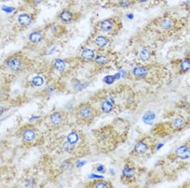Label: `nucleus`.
Wrapping results in <instances>:
<instances>
[{"mask_svg":"<svg viewBox=\"0 0 190 188\" xmlns=\"http://www.w3.org/2000/svg\"><path fill=\"white\" fill-rule=\"evenodd\" d=\"M96 61L98 64L102 65V64H106V63L107 62V57L104 55H100L97 57Z\"/></svg>","mask_w":190,"mask_h":188,"instance_id":"b1692460","label":"nucleus"},{"mask_svg":"<svg viewBox=\"0 0 190 188\" xmlns=\"http://www.w3.org/2000/svg\"><path fill=\"white\" fill-rule=\"evenodd\" d=\"M36 134L35 131L32 128H27L22 132V138L27 142H31L35 139Z\"/></svg>","mask_w":190,"mask_h":188,"instance_id":"6e6552de","label":"nucleus"},{"mask_svg":"<svg viewBox=\"0 0 190 188\" xmlns=\"http://www.w3.org/2000/svg\"><path fill=\"white\" fill-rule=\"evenodd\" d=\"M104 170H105V169H104V167H103V166L100 165V166H99L98 167H97V171H98V172L103 173V172H104Z\"/></svg>","mask_w":190,"mask_h":188,"instance_id":"cd10ccee","label":"nucleus"},{"mask_svg":"<svg viewBox=\"0 0 190 188\" xmlns=\"http://www.w3.org/2000/svg\"><path fill=\"white\" fill-rule=\"evenodd\" d=\"M132 72L136 78L138 79H146L148 73V69L144 66H138L133 69Z\"/></svg>","mask_w":190,"mask_h":188,"instance_id":"39448f33","label":"nucleus"},{"mask_svg":"<svg viewBox=\"0 0 190 188\" xmlns=\"http://www.w3.org/2000/svg\"><path fill=\"white\" fill-rule=\"evenodd\" d=\"M77 116L82 120H90L94 117L93 108L88 104H82L77 109Z\"/></svg>","mask_w":190,"mask_h":188,"instance_id":"20e7f679","label":"nucleus"},{"mask_svg":"<svg viewBox=\"0 0 190 188\" xmlns=\"http://www.w3.org/2000/svg\"><path fill=\"white\" fill-rule=\"evenodd\" d=\"M42 39H43V36L39 32H34L33 33H31L29 36V39L32 42V43H36L40 42Z\"/></svg>","mask_w":190,"mask_h":188,"instance_id":"dca6fc26","label":"nucleus"},{"mask_svg":"<svg viewBox=\"0 0 190 188\" xmlns=\"http://www.w3.org/2000/svg\"><path fill=\"white\" fill-rule=\"evenodd\" d=\"M113 104L109 101H105L101 104V109L105 113H109L113 110Z\"/></svg>","mask_w":190,"mask_h":188,"instance_id":"a211bd4d","label":"nucleus"},{"mask_svg":"<svg viewBox=\"0 0 190 188\" xmlns=\"http://www.w3.org/2000/svg\"><path fill=\"white\" fill-rule=\"evenodd\" d=\"M60 18L64 22H70L72 19V14L69 11H63L60 14Z\"/></svg>","mask_w":190,"mask_h":188,"instance_id":"aec40b11","label":"nucleus"},{"mask_svg":"<svg viewBox=\"0 0 190 188\" xmlns=\"http://www.w3.org/2000/svg\"><path fill=\"white\" fill-rule=\"evenodd\" d=\"M109 40L106 37L103 36H100L95 39V44L99 47H104L108 43Z\"/></svg>","mask_w":190,"mask_h":188,"instance_id":"2eb2a0df","label":"nucleus"},{"mask_svg":"<svg viewBox=\"0 0 190 188\" xmlns=\"http://www.w3.org/2000/svg\"><path fill=\"white\" fill-rule=\"evenodd\" d=\"M173 26L172 21L170 19H165L162 20L160 23V27L164 30H169Z\"/></svg>","mask_w":190,"mask_h":188,"instance_id":"6ab92c4d","label":"nucleus"},{"mask_svg":"<svg viewBox=\"0 0 190 188\" xmlns=\"http://www.w3.org/2000/svg\"><path fill=\"white\" fill-rule=\"evenodd\" d=\"M140 2H147L148 0H140Z\"/></svg>","mask_w":190,"mask_h":188,"instance_id":"c85d7f7f","label":"nucleus"},{"mask_svg":"<svg viewBox=\"0 0 190 188\" xmlns=\"http://www.w3.org/2000/svg\"><path fill=\"white\" fill-rule=\"evenodd\" d=\"M123 176L127 179H133L136 177V170L134 167H125L122 171Z\"/></svg>","mask_w":190,"mask_h":188,"instance_id":"9d476101","label":"nucleus"},{"mask_svg":"<svg viewBox=\"0 0 190 188\" xmlns=\"http://www.w3.org/2000/svg\"><path fill=\"white\" fill-rule=\"evenodd\" d=\"M2 1H5V0H2Z\"/></svg>","mask_w":190,"mask_h":188,"instance_id":"c756f323","label":"nucleus"},{"mask_svg":"<svg viewBox=\"0 0 190 188\" xmlns=\"http://www.w3.org/2000/svg\"><path fill=\"white\" fill-rule=\"evenodd\" d=\"M18 23L23 26H27L31 23V18L27 14H22L18 17Z\"/></svg>","mask_w":190,"mask_h":188,"instance_id":"9b49d317","label":"nucleus"},{"mask_svg":"<svg viewBox=\"0 0 190 188\" xmlns=\"http://www.w3.org/2000/svg\"><path fill=\"white\" fill-rule=\"evenodd\" d=\"M8 69L14 72L20 71L22 68V62L18 58H12L7 61Z\"/></svg>","mask_w":190,"mask_h":188,"instance_id":"423d86ee","label":"nucleus"},{"mask_svg":"<svg viewBox=\"0 0 190 188\" xmlns=\"http://www.w3.org/2000/svg\"><path fill=\"white\" fill-rule=\"evenodd\" d=\"M113 27V24L112 21L110 20H105L101 22L100 24V28L101 30L105 32H108L110 31Z\"/></svg>","mask_w":190,"mask_h":188,"instance_id":"f8f14e48","label":"nucleus"},{"mask_svg":"<svg viewBox=\"0 0 190 188\" xmlns=\"http://www.w3.org/2000/svg\"><path fill=\"white\" fill-rule=\"evenodd\" d=\"M111 185L107 182L103 181H94L93 185H91L92 187H109Z\"/></svg>","mask_w":190,"mask_h":188,"instance_id":"5701e85b","label":"nucleus"},{"mask_svg":"<svg viewBox=\"0 0 190 188\" xmlns=\"http://www.w3.org/2000/svg\"><path fill=\"white\" fill-rule=\"evenodd\" d=\"M82 57L86 60H91L94 57V53L92 49H85L82 52Z\"/></svg>","mask_w":190,"mask_h":188,"instance_id":"f3484780","label":"nucleus"},{"mask_svg":"<svg viewBox=\"0 0 190 188\" xmlns=\"http://www.w3.org/2000/svg\"><path fill=\"white\" fill-rule=\"evenodd\" d=\"M115 78L113 77V76H107L105 77L104 80H105V82H107V84H111L113 82Z\"/></svg>","mask_w":190,"mask_h":188,"instance_id":"a878e982","label":"nucleus"},{"mask_svg":"<svg viewBox=\"0 0 190 188\" xmlns=\"http://www.w3.org/2000/svg\"><path fill=\"white\" fill-rule=\"evenodd\" d=\"M140 59L143 61H146L151 57V51L147 48H143L140 51Z\"/></svg>","mask_w":190,"mask_h":188,"instance_id":"4468645a","label":"nucleus"},{"mask_svg":"<svg viewBox=\"0 0 190 188\" xmlns=\"http://www.w3.org/2000/svg\"><path fill=\"white\" fill-rule=\"evenodd\" d=\"M190 70V58H185L182 60L178 65V72L183 74Z\"/></svg>","mask_w":190,"mask_h":188,"instance_id":"0eeeda50","label":"nucleus"},{"mask_svg":"<svg viewBox=\"0 0 190 188\" xmlns=\"http://www.w3.org/2000/svg\"><path fill=\"white\" fill-rule=\"evenodd\" d=\"M156 146V141L151 136H145L134 146V153L138 156H146L153 152Z\"/></svg>","mask_w":190,"mask_h":188,"instance_id":"7ed1b4c3","label":"nucleus"},{"mask_svg":"<svg viewBox=\"0 0 190 188\" xmlns=\"http://www.w3.org/2000/svg\"><path fill=\"white\" fill-rule=\"evenodd\" d=\"M32 83L34 86L40 87L44 84V79L41 76H36L32 80Z\"/></svg>","mask_w":190,"mask_h":188,"instance_id":"412c9836","label":"nucleus"},{"mask_svg":"<svg viewBox=\"0 0 190 188\" xmlns=\"http://www.w3.org/2000/svg\"><path fill=\"white\" fill-rule=\"evenodd\" d=\"M64 118L61 112H55L51 115L50 122L55 125H59L64 121Z\"/></svg>","mask_w":190,"mask_h":188,"instance_id":"1a4fd4ad","label":"nucleus"},{"mask_svg":"<svg viewBox=\"0 0 190 188\" xmlns=\"http://www.w3.org/2000/svg\"><path fill=\"white\" fill-rule=\"evenodd\" d=\"M79 140V134L76 132H70L67 136V142L70 144H75Z\"/></svg>","mask_w":190,"mask_h":188,"instance_id":"ddd939ff","label":"nucleus"},{"mask_svg":"<svg viewBox=\"0 0 190 188\" xmlns=\"http://www.w3.org/2000/svg\"><path fill=\"white\" fill-rule=\"evenodd\" d=\"M2 10H3L4 12H5L6 13H12L15 9H14V8H12V7H10V6H3L2 7Z\"/></svg>","mask_w":190,"mask_h":188,"instance_id":"393cba45","label":"nucleus"},{"mask_svg":"<svg viewBox=\"0 0 190 188\" xmlns=\"http://www.w3.org/2000/svg\"><path fill=\"white\" fill-rule=\"evenodd\" d=\"M54 66L57 70L62 71L65 68V62L63 61V60L58 59L55 61V64H54Z\"/></svg>","mask_w":190,"mask_h":188,"instance_id":"4be33fe9","label":"nucleus"},{"mask_svg":"<svg viewBox=\"0 0 190 188\" xmlns=\"http://www.w3.org/2000/svg\"><path fill=\"white\" fill-rule=\"evenodd\" d=\"M189 125L190 119L188 117L177 115L169 120L155 125L153 130V134L162 138L172 136L185 131Z\"/></svg>","mask_w":190,"mask_h":188,"instance_id":"f03ea898","label":"nucleus"},{"mask_svg":"<svg viewBox=\"0 0 190 188\" xmlns=\"http://www.w3.org/2000/svg\"><path fill=\"white\" fill-rule=\"evenodd\" d=\"M153 118V115L152 114V113H148L147 115H146V117H145V119H146V120H151V119H152Z\"/></svg>","mask_w":190,"mask_h":188,"instance_id":"bb28decb","label":"nucleus"},{"mask_svg":"<svg viewBox=\"0 0 190 188\" xmlns=\"http://www.w3.org/2000/svg\"><path fill=\"white\" fill-rule=\"evenodd\" d=\"M162 165L165 178L177 180L190 166V139L168 153Z\"/></svg>","mask_w":190,"mask_h":188,"instance_id":"f257e3e1","label":"nucleus"}]
</instances>
